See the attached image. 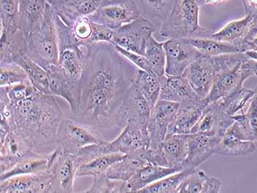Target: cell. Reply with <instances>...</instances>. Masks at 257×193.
Instances as JSON below:
<instances>
[{"instance_id":"53","label":"cell","mask_w":257,"mask_h":193,"mask_svg":"<svg viewBox=\"0 0 257 193\" xmlns=\"http://www.w3.org/2000/svg\"><path fill=\"white\" fill-rule=\"evenodd\" d=\"M255 92H256V93L257 94V88H256V90H255Z\"/></svg>"},{"instance_id":"50","label":"cell","mask_w":257,"mask_h":193,"mask_svg":"<svg viewBox=\"0 0 257 193\" xmlns=\"http://www.w3.org/2000/svg\"><path fill=\"white\" fill-rule=\"evenodd\" d=\"M257 33V14H256V15H254V20H253V27H252L251 31H250V33H249V34L247 35V36H251V35L254 34V33Z\"/></svg>"},{"instance_id":"14","label":"cell","mask_w":257,"mask_h":193,"mask_svg":"<svg viewBox=\"0 0 257 193\" xmlns=\"http://www.w3.org/2000/svg\"><path fill=\"white\" fill-rule=\"evenodd\" d=\"M215 74L213 57L203 55L188 66L182 76L198 95L207 98L212 90Z\"/></svg>"},{"instance_id":"40","label":"cell","mask_w":257,"mask_h":193,"mask_svg":"<svg viewBox=\"0 0 257 193\" xmlns=\"http://www.w3.org/2000/svg\"><path fill=\"white\" fill-rule=\"evenodd\" d=\"M20 2L21 0H0L1 31L20 29Z\"/></svg>"},{"instance_id":"51","label":"cell","mask_w":257,"mask_h":193,"mask_svg":"<svg viewBox=\"0 0 257 193\" xmlns=\"http://www.w3.org/2000/svg\"><path fill=\"white\" fill-rule=\"evenodd\" d=\"M47 2L50 3L52 7H55V6H59L61 3H63L64 0H47Z\"/></svg>"},{"instance_id":"33","label":"cell","mask_w":257,"mask_h":193,"mask_svg":"<svg viewBox=\"0 0 257 193\" xmlns=\"http://www.w3.org/2000/svg\"><path fill=\"white\" fill-rule=\"evenodd\" d=\"M144 56L147 58L151 69L161 83L166 77V52L163 47V42L157 41L153 34L149 36L147 39Z\"/></svg>"},{"instance_id":"20","label":"cell","mask_w":257,"mask_h":193,"mask_svg":"<svg viewBox=\"0 0 257 193\" xmlns=\"http://www.w3.org/2000/svg\"><path fill=\"white\" fill-rule=\"evenodd\" d=\"M256 149V142L245 140L239 125L234 121L222 136L215 154L226 156H246L254 152Z\"/></svg>"},{"instance_id":"4","label":"cell","mask_w":257,"mask_h":193,"mask_svg":"<svg viewBox=\"0 0 257 193\" xmlns=\"http://www.w3.org/2000/svg\"><path fill=\"white\" fill-rule=\"evenodd\" d=\"M199 6L196 0H179L166 21L162 22L160 35L169 39L198 37L206 30L200 25Z\"/></svg>"},{"instance_id":"37","label":"cell","mask_w":257,"mask_h":193,"mask_svg":"<svg viewBox=\"0 0 257 193\" xmlns=\"http://www.w3.org/2000/svg\"><path fill=\"white\" fill-rule=\"evenodd\" d=\"M179 0H136L141 11L150 18L162 22L168 18Z\"/></svg>"},{"instance_id":"47","label":"cell","mask_w":257,"mask_h":193,"mask_svg":"<svg viewBox=\"0 0 257 193\" xmlns=\"http://www.w3.org/2000/svg\"><path fill=\"white\" fill-rule=\"evenodd\" d=\"M242 52L253 51L257 52V33L247 36L242 43Z\"/></svg>"},{"instance_id":"32","label":"cell","mask_w":257,"mask_h":193,"mask_svg":"<svg viewBox=\"0 0 257 193\" xmlns=\"http://www.w3.org/2000/svg\"><path fill=\"white\" fill-rule=\"evenodd\" d=\"M147 163V161L139 156L124 155L120 161L109 167L106 174L111 179L127 181Z\"/></svg>"},{"instance_id":"43","label":"cell","mask_w":257,"mask_h":193,"mask_svg":"<svg viewBox=\"0 0 257 193\" xmlns=\"http://www.w3.org/2000/svg\"><path fill=\"white\" fill-rule=\"evenodd\" d=\"M110 1L112 0H64L61 4L74 11L79 16L88 17Z\"/></svg>"},{"instance_id":"42","label":"cell","mask_w":257,"mask_h":193,"mask_svg":"<svg viewBox=\"0 0 257 193\" xmlns=\"http://www.w3.org/2000/svg\"><path fill=\"white\" fill-rule=\"evenodd\" d=\"M29 77L23 68L16 63L1 65L0 85L11 86L29 81Z\"/></svg>"},{"instance_id":"28","label":"cell","mask_w":257,"mask_h":193,"mask_svg":"<svg viewBox=\"0 0 257 193\" xmlns=\"http://www.w3.org/2000/svg\"><path fill=\"white\" fill-rule=\"evenodd\" d=\"M0 63L1 65L14 63V60L26 48V36L21 29L12 31H1L0 37Z\"/></svg>"},{"instance_id":"35","label":"cell","mask_w":257,"mask_h":193,"mask_svg":"<svg viewBox=\"0 0 257 193\" xmlns=\"http://www.w3.org/2000/svg\"><path fill=\"white\" fill-rule=\"evenodd\" d=\"M233 118L239 125L245 140L257 142V94L250 101L246 112L233 115Z\"/></svg>"},{"instance_id":"13","label":"cell","mask_w":257,"mask_h":193,"mask_svg":"<svg viewBox=\"0 0 257 193\" xmlns=\"http://www.w3.org/2000/svg\"><path fill=\"white\" fill-rule=\"evenodd\" d=\"M180 104L160 100L152 109L148 126L150 148L160 150V145L168 134V128L174 121Z\"/></svg>"},{"instance_id":"30","label":"cell","mask_w":257,"mask_h":193,"mask_svg":"<svg viewBox=\"0 0 257 193\" xmlns=\"http://www.w3.org/2000/svg\"><path fill=\"white\" fill-rule=\"evenodd\" d=\"M130 84L137 88L149 103L151 108H153L160 99L162 88L158 77L139 69L130 80Z\"/></svg>"},{"instance_id":"52","label":"cell","mask_w":257,"mask_h":193,"mask_svg":"<svg viewBox=\"0 0 257 193\" xmlns=\"http://www.w3.org/2000/svg\"><path fill=\"white\" fill-rule=\"evenodd\" d=\"M254 77H257V71H256V74H255V76H254Z\"/></svg>"},{"instance_id":"34","label":"cell","mask_w":257,"mask_h":193,"mask_svg":"<svg viewBox=\"0 0 257 193\" xmlns=\"http://www.w3.org/2000/svg\"><path fill=\"white\" fill-rule=\"evenodd\" d=\"M185 39L201 54L208 56H218L225 54L242 52L241 46L231 43L223 42L213 39H200L198 37Z\"/></svg>"},{"instance_id":"17","label":"cell","mask_w":257,"mask_h":193,"mask_svg":"<svg viewBox=\"0 0 257 193\" xmlns=\"http://www.w3.org/2000/svg\"><path fill=\"white\" fill-rule=\"evenodd\" d=\"M209 103L208 98L201 96L181 103L175 118L168 128V134H190Z\"/></svg>"},{"instance_id":"21","label":"cell","mask_w":257,"mask_h":193,"mask_svg":"<svg viewBox=\"0 0 257 193\" xmlns=\"http://www.w3.org/2000/svg\"><path fill=\"white\" fill-rule=\"evenodd\" d=\"M50 80L52 95L64 99L69 104L71 113L77 109L80 96L79 82L74 81L63 72L58 66L47 71Z\"/></svg>"},{"instance_id":"49","label":"cell","mask_w":257,"mask_h":193,"mask_svg":"<svg viewBox=\"0 0 257 193\" xmlns=\"http://www.w3.org/2000/svg\"><path fill=\"white\" fill-rule=\"evenodd\" d=\"M199 7L204 6H216L227 0H196Z\"/></svg>"},{"instance_id":"2","label":"cell","mask_w":257,"mask_h":193,"mask_svg":"<svg viewBox=\"0 0 257 193\" xmlns=\"http://www.w3.org/2000/svg\"><path fill=\"white\" fill-rule=\"evenodd\" d=\"M0 112V140L13 131L28 139L34 148L57 142L58 128L65 118L54 95L37 89L24 99L9 101L1 87Z\"/></svg>"},{"instance_id":"22","label":"cell","mask_w":257,"mask_h":193,"mask_svg":"<svg viewBox=\"0 0 257 193\" xmlns=\"http://www.w3.org/2000/svg\"><path fill=\"white\" fill-rule=\"evenodd\" d=\"M166 167L183 170L188 155V134H167L160 147Z\"/></svg>"},{"instance_id":"9","label":"cell","mask_w":257,"mask_h":193,"mask_svg":"<svg viewBox=\"0 0 257 193\" xmlns=\"http://www.w3.org/2000/svg\"><path fill=\"white\" fill-rule=\"evenodd\" d=\"M104 141L99 131L70 118H64L60 123L56 143L70 152L76 153L87 145Z\"/></svg>"},{"instance_id":"3","label":"cell","mask_w":257,"mask_h":193,"mask_svg":"<svg viewBox=\"0 0 257 193\" xmlns=\"http://www.w3.org/2000/svg\"><path fill=\"white\" fill-rule=\"evenodd\" d=\"M25 54L47 71L58 66V36L54 21L53 9L49 3L41 28L26 37Z\"/></svg>"},{"instance_id":"29","label":"cell","mask_w":257,"mask_h":193,"mask_svg":"<svg viewBox=\"0 0 257 193\" xmlns=\"http://www.w3.org/2000/svg\"><path fill=\"white\" fill-rule=\"evenodd\" d=\"M48 164L49 154H38L30 151L12 169L6 173H0V181L23 174L43 173L47 171Z\"/></svg>"},{"instance_id":"1","label":"cell","mask_w":257,"mask_h":193,"mask_svg":"<svg viewBox=\"0 0 257 193\" xmlns=\"http://www.w3.org/2000/svg\"><path fill=\"white\" fill-rule=\"evenodd\" d=\"M86 61L79 82L80 96L71 118L95 130L115 125L117 112L130 85L122 55L110 43L85 47Z\"/></svg>"},{"instance_id":"8","label":"cell","mask_w":257,"mask_h":193,"mask_svg":"<svg viewBox=\"0 0 257 193\" xmlns=\"http://www.w3.org/2000/svg\"><path fill=\"white\" fill-rule=\"evenodd\" d=\"M155 31L156 28L154 24L141 16L137 20L114 30L112 44L128 51L145 55L147 39Z\"/></svg>"},{"instance_id":"44","label":"cell","mask_w":257,"mask_h":193,"mask_svg":"<svg viewBox=\"0 0 257 193\" xmlns=\"http://www.w3.org/2000/svg\"><path fill=\"white\" fill-rule=\"evenodd\" d=\"M70 28L79 44L84 48L87 47L93 31L92 21L88 17L80 16L76 19Z\"/></svg>"},{"instance_id":"16","label":"cell","mask_w":257,"mask_h":193,"mask_svg":"<svg viewBox=\"0 0 257 193\" xmlns=\"http://www.w3.org/2000/svg\"><path fill=\"white\" fill-rule=\"evenodd\" d=\"M221 137L204 133L188 134V155L184 163L183 170H195L215 154Z\"/></svg>"},{"instance_id":"38","label":"cell","mask_w":257,"mask_h":193,"mask_svg":"<svg viewBox=\"0 0 257 193\" xmlns=\"http://www.w3.org/2000/svg\"><path fill=\"white\" fill-rule=\"evenodd\" d=\"M124 155L121 153H109L96 158L85 164H81L77 172V177L96 176L104 173L114 163L118 162Z\"/></svg>"},{"instance_id":"36","label":"cell","mask_w":257,"mask_h":193,"mask_svg":"<svg viewBox=\"0 0 257 193\" xmlns=\"http://www.w3.org/2000/svg\"><path fill=\"white\" fill-rule=\"evenodd\" d=\"M255 95V91L242 88L232 94L215 101L218 107L229 116L237 115L243 111V108Z\"/></svg>"},{"instance_id":"11","label":"cell","mask_w":257,"mask_h":193,"mask_svg":"<svg viewBox=\"0 0 257 193\" xmlns=\"http://www.w3.org/2000/svg\"><path fill=\"white\" fill-rule=\"evenodd\" d=\"M104 147L105 154L135 155L147 161L150 140L149 134L143 132L136 125L128 123L117 138L112 142H106Z\"/></svg>"},{"instance_id":"27","label":"cell","mask_w":257,"mask_h":193,"mask_svg":"<svg viewBox=\"0 0 257 193\" xmlns=\"http://www.w3.org/2000/svg\"><path fill=\"white\" fill-rule=\"evenodd\" d=\"M253 20L254 15H246L241 20L228 22L220 31L212 34V39L237 44L242 47V43L251 31Z\"/></svg>"},{"instance_id":"19","label":"cell","mask_w":257,"mask_h":193,"mask_svg":"<svg viewBox=\"0 0 257 193\" xmlns=\"http://www.w3.org/2000/svg\"><path fill=\"white\" fill-rule=\"evenodd\" d=\"M234 122L232 116L225 113L215 102H210L203 110L201 118L191 133H204L222 137Z\"/></svg>"},{"instance_id":"15","label":"cell","mask_w":257,"mask_h":193,"mask_svg":"<svg viewBox=\"0 0 257 193\" xmlns=\"http://www.w3.org/2000/svg\"><path fill=\"white\" fill-rule=\"evenodd\" d=\"M1 193H55L48 172L23 174L0 181Z\"/></svg>"},{"instance_id":"18","label":"cell","mask_w":257,"mask_h":193,"mask_svg":"<svg viewBox=\"0 0 257 193\" xmlns=\"http://www.w3.org/2000/svg\"><path fill=\"white\" fill-rule=\"evenodd\" d=\"M0 141V173L10 170L27 153L35 148L28 139L13 131L8 133Z\"/></svg>"},{"instance_id":"31","label":"cell","mask_w":257,"mask_h":193,"mask_svg":"<svg viewBox=\"0 0 257 193\" xmlns=\"http://www.w3.org/2000/svg\"><path fill=\"white\" fill-rule=\"evenodd\" d=\"M14 63L20 65L26 71L30 81L38 91L44 94L52 95L48 72L42 66L30 59L25 54L17 56Z\"/></svg>"},{"instance_id":"10","label":"cell","mask_w":257,"mask_h":193,"mask_svg":"<svg viewBox=\"0 0 257 193\" xmlns=\"http://www.w3.org/2000/svg\"><path fill=\"white\" fill-rule=\"evenodd\" d=\"M141 17V10L135 0H112L88 17L114 31Z\"/></svg>"},{"instance_id":"41","label":"cell","mask_w":257,"mask_h":193,"mask_svg":"<svg viewBox=\"0 0 257 193\" xmlns=\"http://www.w3.org/2000/svg\"><path fill=\"white\" fill-rule=\"evenodd\" d=\"M126 181L111 179L106 173L94 177L93 185L85 193H125Z\"/></svg>"},{"instance_id":"25","label":"cell","mask_w":257,"mask_h":193,"mask_svg":"<svg viewBox=\"0 0 257 193\" xmlns=\"http://www.w3.org/2000/svg\"><path fill=\"white\" fill-rule=\"evenodd\" d=\"M160 100L181 104L200 97L183 76H167L161 82Z\"/></svg>"},{"instance_id":"23","label":"cell","mask_w":257,"mask_h":193,"mask_svg":"<svg viewBox=\"0 0 257 193\" xmlns=\"http://www.w3.org/2000/svg\"><path fill=\"white\" fill-rule=\"evenodd\" d=\"M47 5V0H21L20 28L26 37L41 28Z\"/></svg>"},{"instance_id":"48","label":"cell","mask_w":257,"mask_h":193,"mask_svg":"<svg viewBox=\"0 0 257 193\" xmlns=\"http://www.w3.org/2000/svg\"><path fill=\"white\" fill-rule=\"evenodd\" d=\"M246 15H256L257 0H241Z\"/></svg>"},{"instance_id":"39","label":"cell","mask_w":257,"mask_h":193,"mask_svg":"<svg viewBox=\"0 0 257 193\" xmlns=\"http://www.w3.org/2000/svg\"><path fill=\"white\" fill-rule=\"evenodd\" d=\"M193 170H183L178 173L172 174L159 180L156 182L151 183L143 189H140L139 193H177V189L184 179Z\"/></svg>"},{"instance_id":"6","label":"cell","mask_w":257,"mask_h":193,"mask_svg":"<svg viewBox=\"0 0 257 193\" xmlns=\"http://www.w3.org/2000/svg\"><path fill=\"white\" fill-rule=\"evenodd\" d=\"M256 71L257 61L248 58L232 67L218 71L207 97L209 102L223 99L243 88L245 80L255 76Z\"/></svg>"},{"instance_id":"46","label":"cell","mask_w":257,"mask_h":193,"mask_svg":"<svg viewBox=\"0 0 257 193\" xmlns=\"http://www.w3.org/2000/svg\"><path fill=\"white\" fill-rule=\"evenodd\" d=\"M114 47H115V50H116L123 58H126L128 61L132 62V63L136 65L139 69L147 71V72L150 73V74H155L153 71H152V69H151L148 61H147V58H146L144 55H140V54L136 53V52L128 51V50L120 48V47H117V46H114Z\"/></svg>"},{"instance_id":"26","label":"cell","mask_w":257,"mask_h":193,"mask_svg":"<svg viewBox=\"0 0 257 193\" xmlns=\"http://www.w3.org/2000/svg\"><path fill=\"white\" fill-rule=\"evenodd\" d=\"M221 187L220 180L196 168L182 181L177 193H218Z\"/></svg>"},{"instance_id":"12","label":"cell","mask_w":257,"mask_h":193,"mask_svg":"<svg viewBox=\"0 0 257 193\" xmlns=\"http://www.w3.org/2000/svg\"><path fill=\"white\" fill-rule=\"evenodd\" d=\"M163 47L166 52V75L171 77L182 76L193 61L203 55L186 39H168L163 42Z\"/></svg>"},{"instance_id":"5","label":"cell","mask_w":257,"mask_h":193,"mask_svg":"<svg viewBox=\"0 0 257 193\" xmlns=\"http://www.w3.org/2000/svg\"><path fill=\"white\" fill-rule=\"evenodd\" d=\"M80 166L76 153L70 152L60 145L49 154L47 172L52 177L55 193L74 192V180Z\"/></svg>"},{"instance_id":"7","label":"cell","mask_w":257,"mask_h":193,"mask_svg":"<svg viewBox=\"0 0 257 193\" xmlns=\"http://www.w3.org/2000/svg\"><path fill=\"white\" fill-rule=\"evenodd\" d=\"M151 112L152 108L145 98L136 87L130 84L117 112L115 125L123 128L128 123H132L139 126L144 133L149 134Z\"/></svg>"},{"instance_id":"24","label":"cell","mask_w":257,"mask_h":193,"mask_svg":"<svg viewBox=\"0 0 257 193\" xmlns=\"http://www.w3.org/2000/svg\"><path fill=\"white\" fill-rule=\"evenodd\" d=\"M179 171L182 170L177 167H164L148 162L126 181L125 192H137L151 183Z\"/></svg>"},{"instance_id":"45","label":"cell","mask_w":257,"mask_h":193,"mask_svg":"<svg viewBox=\"0 0 257 193\" xmlns=\"http://www.w3.org/2000/svg\"><path fill=\"white\" fill-rule=\"evenodd\" d=\"M92 26H93V31H92L91 37L88 45L99 42H107L112 44L114 34L113 30L110 29L105 25L93 22H92Z\"/></svg>"}]
</instances>
